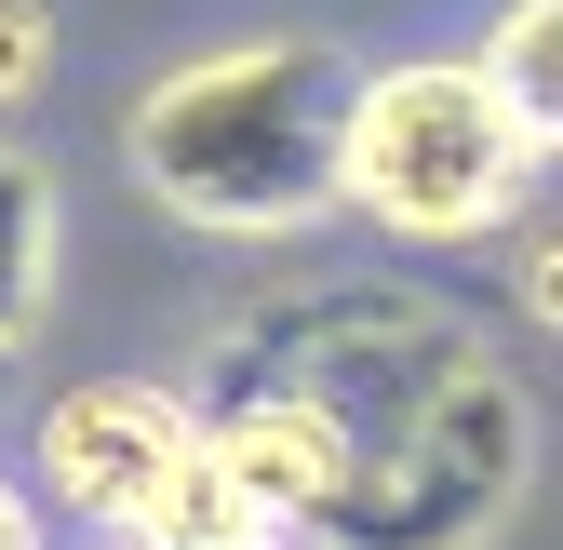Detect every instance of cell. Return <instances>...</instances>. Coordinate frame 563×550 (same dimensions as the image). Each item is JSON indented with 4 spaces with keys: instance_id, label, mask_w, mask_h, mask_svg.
<instances>
[{
    "instance_id": "2",
    "label": "cell",
    "mask_w": 563,
    "mask_h": 550,
    "mask_svg": "<svg viewBox=\"0 0 563 550\" xmlns=\"http://www.w3.org/2000/svg\"><path fill=\"white\" fill-rule=\"evenodd\" d=\"M335 95H349L335 41H296V28L216 41L134 95L121 162L201 242H296L335 216Z\"/></svg>"
},
{
    "instance_id": "7",
    "label": "cell",
    "mask_w": 563,
    "mask_h": 550,
    "mask_svg": "<svg viewBox=\"0 0 563 550\" xmlns=\"http://www.w3.org/2000/svg\"><path fill=\"white\" fill-rule=\"evenodd\" d=\"M134 550H296V537H282V524H255L229 484H216V470H201L188 457V484H175V510L148 524V537H134Z\"/></svg>"
},
{
    "instance_id": "9",
    "label": "cell",
    "mask_w": 563,
    "mask_h": 550,
    "mask_svg": "<svg viewBox=\"0 0 563 550\" xmlns=\"http://www.w3.org/2000/svg\"><path fill=\"white\" fill-rule=\"evenodd\" d=\"M0 550H41V497H27V470H0Z\"/></svg>"
},
{
    "instance_id": "1",
    "label": "cell",
    "mask_w": 563,
    "mask_h": 550,
    "mask_svg": "<svg viewBox=\"0 0 563 550\" xmlns=\"http://www.w3.org/2000/svg\"><path fill=\"white\" fill-rule=\"evenodd\" d=\"M216 376H282L335 430V550H483L537 484V403L470 309L416 283H309L229 322Z\"/></svg>"
},
{
    "instance_id": "6",
    "label": "cell",
    "mask_w": 563,
    "mask_h": 550,
    "mask_svg": "<svg viewBox=\"0 0 563 550\" xmlns=\"http://www.w3.org/2000/svg\"><path fill=\"white\" fill-rule=\"evenodd\" d=\"M483 95H497L537 148H563V0H497V28H483Z\"/></svg>"
},
{
    "instance_id": "4",
    "label": "cell",
    "mask_w": 563,
    "mask_h": 550,
    "mask_svg": "<svg viewBox=\"0 0 563 550\" xmlns=\"http://www.w3.org/2000/svg\"><path fill=\"white\" fill-rule=\"evenodd\" d=\"M201 457V403L162 376H67L41 417H27V497H54L67 524L95 537H148Z\"/></svg>"
},
{
    "instance_id": "10",
    "label": "cell",
    "mask_w": 563,
    "mask_h": 550,
    "mask_svg": "<svg viewBox=\"0 0 563 550\" xmlns=\"http://www.w3.org/2000/svg\"><path fill=\"white\" fill-rule=\"evenodd\" d=\"M0 376H14V350H0Z\"/></svg>"
},
{
    "instance_id": "8",
    "label": "cell",
    "mask_w": 563,
    "mask_h": 550,
    "mask_svg": "<svg viewBox=\"0 0 563 550\" xmlns=\"http://www.w3.org/2000/svg\"><path fill=\"white\" fill-rule=\"evenodd\" d=\"M54 81V14L41 0H0V108H27Z\"/></svg>"
},
{
    "instance_id": "5",
    "label": "cell",
    "mask_w": 563,
    "mask_h": 550,
    "mask_svg": "<svg viewBox=\"0 0 563 550\" xmlns=\"http://www.w3.org/2000/svg\"><path fill=\"white\" fill-rule=\"evenodd\" d=\"M54 255H67V229H54V175L0 134V350L27 363V336L54 322Z\"/></svg>"
},
{
    "instance_id": "3",
    "label": "cell",
    "mask_w": 563,
    "mask_h": 550,
    "mask_svg": "<svg viewBox=\"0 0 563 550\" xmlns=\"http://www.w3.org/2000/svg\"><path fill=\"white\" fill-rule=\"evenodd\" d=\"M550 148L483 95L470 54H402L335 95V216L389 242H483Z\"/></svg>"
}]
</instances>
